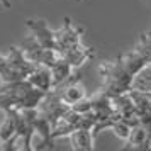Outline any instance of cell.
I'll use <instances>...</instances> for the list:
<instances>
[{
	"label": "cell",
	"instance_id": "6da1fadb",
	"mask_svg": "<svg viewBox=\"0 0 151 151\" xmlns=\"http://www.w3.org/2000/svg\"><path fill=\"white\" fill-rule=\"evenodd\" d=\"M99 73L102 76V92L112 99L121 93H127L132 85V76L134 73L129 70V66L124 63L122 56H119L112 61H105L100 65Z\"/></svg>",
	"mask_w": 151,
	"mask_h": 151
},
{
	"label": "cell",
	"instance_id": "7a4b0ae2",
	"mask_svg": "<svg viewBox=\"0 0 151 151\" xmlns=\"http://www.w3.org/2000/svg\"><path fill=\"white\" fill-rule=\"evenodd\" d=\"M82 32L83 29L75 27L71 19H65V24H63L61 29L55 31V39H56V51L58 55L63 56L68 49L75 48L78 44H82Z\"/></svg>",
	"mask_w": 151,
	"mask_h": 151
},
{
	"label": "cell",
	"instance_id": "3957f363",
	"mask_svg": "<svg viewBox=\"0 0 151 151\" xmlns=\"http://www.w3.org/2000/svg\"><path fill=\"white\" fill-rule=\"evenodd\" d=\"M55 90L60 93V97L63 99V102L68 104L70 107H71L73 104L80 102L82 99L87 97V93H85V87L80 83V76L78 75H71L66 82L61 83L60 87H56Z\"/></svg>",
	"mask_w": 151,
	"mask_h": 151
},
{
	"label": "cell",
	"instance_id": "277c9868",
	"mask_svg": "<svg viewBox=\"0 0 151 151\" xmlns=\"http://www.w3.org/2000/svg\"><path fill=\"white\" fill-rule=\"evenodd\" d=\"M29 31L32 32V36L36 37V41L41 46L48 49H56V39H55V31H51L49 26L46 24V21L42 19H29L27 22Z\"/></svg>",
	"mask_w": 151,
	"mask_h": 151
},
{
	"label": "cell",
	"instance_id": "5b68a950",
	"mask_svg": "<svg viewBox=\"0 0 151 151\" xmlns=\"http://www.w3.org/2000/svg\"><path fill=\"white\" fill-rule=\"evenodd\" d=\"M5 58H7V61L10 63V66H12L22 78H27V76L34 71L36 66H37V65L31 61L27 56L24 55V51H22L21 48H17V46H12Z\"/></svg>",
	"mask_w": 151,
	"mask_h": 151
},
{
	"label": "cell",
	"instance_id": "8992f818",
	"mask_svg": "<svg viewBox=\"0 0 151 151\" xmlns=\"http://www.w3.org/2000/svg\"><path fill=\"white\" fill-rule=\"evenodd\" d=\"M34 127H36V134L41 139L37 150H53L55 148V137H53V124H51V121L44 114L39 112L37 117H36Z\"/></svg>",
	"mask_w": 151,
	"mask_h": 151
},
{
	"label": "cell",
	"instance_id": "52a82bcc",
	"mask_svg": "<svg viewBox=\"0 0 151 151\" xmlns=\"http://www.w3.org/2000/svg\"><path fill=\"white\" fill-rule=\"evenodd\" d=\"M27 80L32 83V87L42 90V92H46V93L55 88L51 68H49V66H44V65H37L34 68V71L27 76Z\"/></svg>",
	"mask_w": 151,
	"mask_h": 151
},
{
	"label": "cell",
	"instance_id": "ba28073f",
	"mask_svg": "<svg viewBox=\"0 0 151 151\" xmlns=\"http://www.w3.org/2000/svg\"><path fill=\"white\" fill-rule=\"evenodd\" d=\"M151 137L148 134V131L144 129V126H136L132 127L129 137L126 139V146L124 150H137V151H148L150 150Z\"/></svg>",
	"mask_w": 151,
	"mask_h": 151
},
{
	"label": "cell",
	"instance_id": "9c48e42d",
	"mask_svg": "<svg viewBox=\"0 0 151 151\" xmlns=\"http://www.w3.org/2000/svg\"><path fill=\"white\" fill-rule=\"evenodd\" d=\"M70 143H71V148L76 151H92L93 150V141H95V136L92 129H76L70 134Z\"/></svg>",
	"mask_w": 151,
	"mask_h": 151
},
{
	"label": "cell",
	"instance_id": "30bf717a",
	"mask_svg": "<svg viewBox=\"0 0 151 151\" xmlns=\"http://www.w3.org/2000/svg\"><path fill=\"white\" fill-rule=\"evenodd\" d=\"M63 56L71 63L73 68H78V66L85 65L88 60H92V58L95 56V53H93L92 48H87V46H83V44H78V46H75V48L68 49Z\"/></svg>",
	"mask_w": 151,
	"mask_h": 151
},
{
	"label": "cell",
	"instance_id": "8fae6325",
	"mask_svg": "<svg viewBox=\"0 0 151 151\" xmlns=\"http://www.w3.org/2000/svg\"><path fill=\"white\" fill-rule=\"evenodd\" d=\"M71 71H73V66L71 63L65 58V56H60L55 61V65L51 66V73H53V83H55V88L60 87L61 83H65L71 76Z\"/></svg>",
	"mask_w": 151,
	"mask_h": 151
},
{
	"label": "cell",
	"instance_id": "7c38bea8",
	"mask_svg": "<svg viewBox=\"0 0 151 151\" xmlns=\"http://www.w3.org/2000/svg\"><path fill=\"white\" fill-rule=\"evenodd\" d=\"M131 88L151 93V65L150 63L144 65L143 68L132 76V85H131Z\"/></svg>",
	"mask_w": 151,
	"mask_h": 151
},
{
	"label": "cell",
	"instance_id": "4fadbf2b",
	"mask_svg": "<svg viewBox=\"0 0 151 151\" xmlns=\"http://www.w3.org/2000/svg\"><path fill=\"white\" fill-rule=\"evenodd\" d=\"M0 80L2 83H9V82H15V80H22V76L15 71L10 63L7 61L5 56L0 55Z\"/></svg>",
	"mask_w": 151,
	"mask_h": 151
},
{
	"label": "cell",
	"instance_id": "5bb4252c",
	"mask_svg": "<svg viewBox=\"0 0 151 151\" xmlns=\"http://www.w3.org/2000/svg\"><path fill=\"white\" fill-rule=\"evenodd\" d=\"M110 129L116 132L117 137H121V139H124V141H126V139L129 137L131 131H132V126H129V124H127L122 117H121V119H117L116 122L112 124V127H110Z\"/></svg>",
	"mask_w": 151,
	"mask_h": 151
},
{
	"label": "cell",
	"instance_id": "9a60e30c",
	"mask_svg": "<svg viewBox=\"0 0 151 151\" xmlns=\"http://www.w3.org/2000/svg\"><path fill=\"white\" fill-rule=\"evenodd\" d=\"M92 105H93V104H92V97H90V99L85 97V99H82L80 102L73 104L71 109L76 110V112H80V114H85V112H90V110H92Z\"/></svg>",
	"mask_w": 151,
	"mask_h": 151
},
{
	"label": "cell",
	"instance_id": "2e32d148",
	"mask_svg": "<svg viewBox=\"0 0 151 151\" xmlns=\"http://www.w3.org/2000/svg\"><path fill=\"white\" fill-rule=\"evenodd\" d=\"M146 34H148V36H150V37H151V31H150V32H146Z\"/></svg>",
	"mask_w": 151,
	"mask_h": 151
}]
</instances>
